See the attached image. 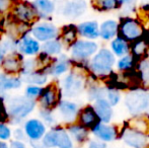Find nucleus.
Here are the masks:
<instances>
[{
	"mask_svg": "<svg viewBox=\"0 0 149 148\" xmlns=\"http://www.w3.org/2000/svg\"><path fill=\"white\" fill-rule=\"evenodd\" d=\"M112 50L102 48L95 53L89 63V69L97 77H108L116 64V58Z\"/></svg>",
	"mask_w": 149,
	"mask_h": 148,
	"instance_id": "1",
	"label": "nucleus"
},
{
	"mask_svg": "<svg viewBox=\"0 0 149 148\" xmlns=\"http://www.w3.org/2000/svg\"><path fill=\"white\" fill-rule=\"evenodd\" d=\"M125 106L132 116L149 114V92L133 89L126 95Z\"/></svg>",
	"mask_w": 149,
	"mask_h": 148,
	"instance_id": "2",
	"label": "nucleus"
},
{
	"mask_svg": "<svg viewBox=\"0 0 149 148\" xmlns=\"http://www.w3.org/2000/svg\"><path fill=\"white\" fill-rule=\"evenodd\" d=\"M118 36L122 37L129 43H133L144 37V28L140 20L126 16L121 18L119 22Z\"/></svg>",
	"mask_w": 149,
	"mask_h": 148,
	"instance_id": "3",
	"label": "nucleus"
},
{
	"mask_svg": "<svg viewBox=\"0 0 149 148\" xmlns=\"http://www.w3.org/2000/svg\"><path fill=\"white\" fill-rule=\"evenodd\" d=\"M35 108V103L28 97H15L8 101V114L14 120L26 118Z\"/></svg>",
	"mask_w": 149,
	"mask_h": 148,
	"instance_id": "4",
	"label": "nucleus"
},
{
	"mask_svg": "<svg viewBox=\"0 0 149 148\" xmlns=\"http://www.w3.org/2000/svg\"><path fill=\"white\" fill-rule=\"evenodd\" d=\"M120 138L131 148H147L149 145V135L132 128L129 125H126L120 132Z\"/></svg>",
	"mask_w": 149,
	"mask_h": 148,
	"instance_id": "5",
	"label": "nucleus"
},
{
	"mask_svg": "<svg viewBox=\"0 0 149 148\" xmlns=\"http://www.w3.org/2000/svg\"><path fill=\"white\" fill-rule=\"evenodd\" d=\"M43 144L49 148H73V143L69 134L64 129H54L44 136Z\"/></svg>",
	"mask_w": 149,
	"mask_h": 148,
	"instance_id": "6",
	"label": "nucleus"
},
{
	"mask_svg": "<svg viewBox=\"0 0 149 148\" xmlns=\"http://www.w3.org/2000/svg\"><path fill=\"white\" fill-rule=\"evenodd\" d=\"M98 50V46L95 42L87 41V40H79L76 41L71 47L72 57L76 60H85L89 57L95 55Z\"/></svg>",
	"mask_w": 149,
	"mask_h": 148,
	"instance_id": "7",
	"label": "nucleus"
},
{
	"mask_svg": "<svg viewBox=\"0 0 149 148\" xmlns=\"http://www.w3.org/2000/svg\"><path fill=\"white\" fill-rule=\"evenodd\" d=\"M84 88V77L82 75L71 72L63 80V92L66 97H73L81 93Z\"/></svg>",
	"mask_w": 149,
	"mask_h": 148,
	"instance_id": "8",
	"label": "nucleus"
},
{
	"mask_svg": "<svg viewBox=\"0 0 149 148\" xmlns=\"http://www.w3.org/2000/svg\"><path fill=\"white\" fill-rule=\"evenodd\" d=\"M37 10L28 2H19L13 8V15L22 24H31L37 17Z\"/></svg>",
	"mask_w": 149,
	"mask_h": 148,
	"instance_id": "9",
	"label": "nucleus"
},
{
	"mask_svg": "<svg viewBox=\"0 0 149 148\" xmlns=\"http://www.w3.org/2000/svg\"><path fill=\"white\" fill-rule=\"evenodd\" d=\"M92 133L97 139L104 142H112L115 139L118 138L120 135V132L118 131V128L113 125H108L107 123L100 122L93 129Z\"/></svg>",
	"mask_w": 149,
	"mask_h": 148,
	"instance_id": "10",
	"label": "nucleus"
},
{
	"mask_svg": "<svg viewBox=\"0 0 149 148\" xmlns=\"http://www.w3.org/2000/svg\"><path fill=\"white\" fill-rule=\"evenodd\" d=\"M87 4L85 0H69L62 7V13L66 17L77 18L86 11Z\"/></svg>",
	"mask_w": 149,
	"mask_h": 148,
	"instance_id": "11",
	"label": "nucleus"
},
{
	"mask_svg": "<svg viewBox=\"0 0 149 148\" xmlns=\"http://www.w3.org/2000/svg\"><path fill=\"white\" fill-rule=\"evenodd\" d=\"M33 37L39 41L47 42L50 40H54L58 36V30L55 26L48 22H44L39 26H35L31 31Z\"/></svg>",
	"mask_w": 149,
	"mask_h": 148,
	"instance_id": "12",
	"label": "nucleus"
},
{
	"mask_svg": "<svg viewBox=\"0 0 149 148\" xmlns=\"http://www.w3.org/2000/svg\"><path fill=\"white\" fill-rule=\"evenodd\" d=\"M93 108L97 114L98 118H100V122L109 124L112 121L113 114H114L113 106L107 99V97H102V99H98L94 101Z\"/></svg>",
	"mask_w": 149,
	"mask_h": 148,
	"instance_id": "13",
	"label": "nucleus"
},
{
	"mask_svg": "<svg viewBox=\"0 0 149 148\" xmlns=\"http://www.w3.org/2000/svg\"><path fill=\"white\" fill-rule=\"evenodd\" d=\"M100 122L93 107H85L79 114V124L87 129H93Z\"/></svg>",
	"mask_w": 149,
	"mask_h": 148,
	"instance_id": "14",
	"label": "nucleus"
},
{
	"mask_svg": "<svg viewBox=\"0 0 149 148\" xmlns=\"http://www.w3.org/2000/svg\"><path fill=\"white\" fill-rule=\"evenodd\" d=\"M119 35V22L115 19H107L100 26V37L104 41L115 39Z\"/></svg>",
	"mask_w": 149,
	"mask_h": 148,
	"instance_id": "15",
	"label": "nucleus"
},
{
	"mask_svg": "<svg viewBox=\"0 0 149 148\" xmlns=\"http://www.w3.org/2000/svg\"><path fill=\"white\" fill-rule=\"evenodd\" d=\"M77 31L80 36L88 40H95L100 37V26L95 20L81 22L77 26Z\"/></svg>",
	"mask_w": 149,
	"mask_h": 148,
	"instance_id": "16",
	"label": "nucleus"
},
{
	"mask_svg": "<svg viewBox=\"0 0 149 148\" xmlns=\"http://www.w3.org/2000/svg\"><path fill=\"white\" fill-rule=\"evenodd\" d=\"M131 54L136 58L137 61L146 59V56H148L149 54V41L143 37L131 43Z\"/></svg>",
	"mask_w": 149,
	"mask_h": 148,
	"instance_id": "17",
	"label": "nucleus"
},
{
	"mask_svg": "<svg viewBox=\"0 0 149 148\" xmlns=\"http://www.w3.org/2000/svg\"><path fill=\"white\" fill-rule=\"evenodd\" d=\"M24 128H26V135L30 137L31 140H39V139H41L44 136L46 131L43 123L39 120H36V119L28 121Z\"/></svg>",
	"mask_w": 149,
	"mask_h": 148,
	"instance_id": "18",
	"label": "nucleus"
},
{
	"mask_svg": "<svg viewBox=\"0 0 149 148\" xmlns=\"http://www.w3.org/2000/svg\"><path fill=\"white\" fill-rule=\"evenodd\" d=\"M58 101V90L55 85H49L42 93L41 103L45 110H50L56 106Z\"/></svg>",
	"mask_w": 149,
	"mask_h": 148,
	"instance_id": "19",
	"label": "nucleus"
},
{
	"mask_svg": "<svg viewBox=\"0 0 149 148\" xmlns=\"http://www.w3.org/2000/svg\"><path fill=\"white\" fill-rule=\"evenodd\" d=\"M111 49L115 55L121 58L131 53V44H129V42L126 41L122 37L117 36L115 39L112 40Z\"/></svg>",
	"mask_w": 149,
	"mask_h": 148,
	"instance_id": "20",
	"label": "nucleus"
},
{
	"mask_svg": "<svg viewBox=\"0 0 149 148\" xmlns=\"http://www.w3.org/2000/svg\"><path fill=\"white\" fill-rule=\"evenodd\" d=\"M59 111L63 118L68 122L73 121L78 114V106L69 101H61L59 104Z\"/></svg>",
	"mask_w": 149,
	"mask_h": 148,
	"instance_id": "21",
	"label": "nucleus"
},
{
	"mask_svg": "<svg viewBox=\"0 0 149 148\" xmlns=\"http://www.w3.org/2000/svg\"><path fill=\"white\" fill-rule=\"evenodd\" d=\"M18 49L22 53L26 54V55H33L37 54L40 50V44L38 41L31 37H24L20 40L18 44Z\"/></svg>",
	"mask_w": 149,
	"mask_h": 148,
	"instance_id": "22",
	"label": "nucleus"
},
{
	"mask_svg": "<svg viewBox=\"0 0 149 148\" xmlns=\"http://www.w3.org/2000/svg\"><path fill=\"white\" fill-rule=\"evenodd\" d=\"M38 14L42 17H48L50 14L53 13L55 6L51 0H35L33 3Z\"/></svg>",
	"mask_w": 149,
	"mask_h": 148,
	"instance_id": "23",
	"label": "nucleus"
},
{
	"mask_svg": "<svg viewBox=\"0 0 149 148\" xmlns=\"http://www.w3.org/2000/svg\"><path fill=\"white\" fill-rule=\"evenodd\" d=\"M68 130L70 135L73 137V139L78 143L85 142L88 138V129L80 124L72 125V126L69 127Z\"/></svg>",
	"mask_w": 149,
	"mask_h": 148,
	"instance_id": "24",
	"label": "nucleus"
},
{
	"mask_svg": "<svg viewBox=\"0 0 149 148\" xmlns=\"http://www.w3.org/2000/svg\"><path fill=\"white\" fill-rule=\"evenodd\" d=\"M22 84V81L16 77H7L0 74V95L4 94V91L7 89L17 88Z\"/></svg>",
	"mask_w": 149,
	"mask_h": 148,
	"instance_id": "25",
	"label": "nucleus"
},
{
	"mask_svg": "<svg viewBox=\"0 0 149 148\" xmlns=\"http://www.w3.org/2000/svg\"><path fill=\"white\" fill-rule=\"evenodd\" d=\"M91 5L97 11H112L119 8L117 0H91Z\"/></svg>",
	"mask_w": 149,
	"mask_h": 148,
	"instance_id": "26",
	"label": "nucleus"
},
{
	"mask_svg": "<svg viewBox=\"0 0 149 148\" xmlns=\"http://www.w3.org/2000/svg\"><path fill=\"white\" fill-rule=\"evenodd\" d=\"M22 66V60L17 55H8L5 59L3 60V67L5 69V71L10 72V73H14L17 72L20 69Z\"/></svg>",
	"mask_w": 149,
	"mask_h": 148,
	"instance_id": "27",
	"label": "nucleus"
},
{
	"mask_svg": "<svg viewBox=\"0 0 149 148\" xmlns=\"http://www.w3.org/2000/svg\"><path fill=\"white\" fill-rule=\"evenodd\" d=\"M128 125L130 127H132V128L136 129V130L141 131V132L149 135V121L144 118L143 115H141V116H133V119L130 120Z\"/></svg>",
	"mask_w": 149,
	"mask_h": 148,
	"instance_id": "28",
	"label": "nucleus"
},
{
	"mask_svg": "<svg viewBox=\"0 0 149 148\" xmlns=\"http://www.w3.org/2000/svg\"><path fill=\"white\" fill-rule=\"evenodd\" d=\"M136 62H137L136 58L130 53L120 58V60L117 62V68L122 72L130 71V70H133L135 68Z\"/></svg>",
	"mask_w": 149,
	"mask_h": 148,
	"instance_id": "29",
	"label": "nucleus"
},
{
	"mask_svg": "<svg viewBox=\"0 0 149 148\" xmlns=\"http://www.w3.org/2000/svg\"><path fill=\"white\" fill-rule=\"evenodd\" d=\"M62 50V44L57 40L47 41L43 46V51L46 55H57Z\"/></svg>",
	"mask_w": 149,
	"mask_h": 148,
	"instance_id": "30",
	"label": "nucleus"
},
{
	"mask_svg": "<svg viewBox=\"0 0 149 148\" xmlns=\"http://www.w3.org/2000/svg\"><path fill=\"white\" fill-rule=\"evenodd\" d=\"M78 34L77 28L74 26H65L63 28L62 33V39L64 41V43L68 44V45H73L76 42V37Z\"/></svg>",
	"mask_w": 149,
	"mask_h": 148,
	"instance_id": "31",
	"label": "nucleus"
},
{
	"mask_svg": "<svg viewBox=\"0 0 149 148\" xmlns=\"http://www.w3.org/2000/svg\"><path fill=\"white\" fill-rule=\"evenodd\" d=\"M24 81L28 83H33V84H44L47 81V76L45 74L39 73V72H28L24 73L22 76Z\"/></svg>",
	"mask_w": 149,
	"mask_h": 148,
	"instance_id": "32",
	"label": "nucleus"
},
{
	"mask_svg": "<svg viewBox=\"0 0 149 148\" xmlns=\"http://www.w3.org/2000/svg\"><path fill=\"white\" fill-rule=\"evenodd\" d=\"M138 73L140 75L142 83H149V60L143 59L139 62Z\"/></svg>",
	"mask_w": 149,
	"mask_h": 148,
	"instance_id": "33",
	"label": "nucleus"
},
{
	"mask_svg": "<svg viewBox=\"0 0 149 148\" xmlns=\"http://www.w3.org/2000/svg\"><path fill=\"white\" fill-rule=\"evenodd\" d=\"M68 69H69V61L67 59H65V58L64 59L61 58V59H59L56 62L55 65L52 67L51 73L54 75H61L65 73Z\"/></svg>",
	"mask_w": 149,
	"mask_h": 148,
	"instance_id": "34",
	"label": "nucleus"
},
{
	"mask_svg": "<svg viewBox=\"0 0 149 148\" xmlns=\"http://www.w3.org/2000/svg\"><path fill=\"white\" fill-rule=\"evenodd\" d=\"M107 91L104 88L100 86H95V87H92V88L89 89V92H88V97L90 101H96L98 99H102V97H107Z\"/></svg>",
	"mask_w": 149,
	"mask_h": 148,
	"instance_id": "35",
	"label": "nucleus"
},
{
	"mask_svg": "<svg viewBox=\"0 0 149 148\" xmlns=\"http://www.w3.org/2000/svg\"><path fill=\"white\" fill-rule=\"evenodd\" d=\"M107 99L110 101L111 105L114 107V106H117L121 101V93L119 92L118 89L116 88H111L108 89L107 91Z\"/></svg>",
	"mask_w": 149,
	"mask_h": 148,
	"instance_id": "36",
	"label": "nucleus"
},
{
	"mask_svg": "<svg viewBox=\"0 0 149 148\" xmlns=\"http://www.w3.org/2000/svg\"><path fill=\"white\" fill-rule=\"evenodd\" d=\"M44 89L39 86H28L26 88V97L33 99V97H37L39 95H42Z\"/></svg>",
	"mask_w": 149,
	"mask_h": 148,
	"instance_id": "37",
	"label": "nucleus"
},
{
	"mask_svg": "<svg viewBox=\"0 0 149 148\" xmlns=\"http://www.w3.org/2000/svg\"><path fill=\"white\" fill-rule=\"evenodd\" d=\"M10 138V130L6 125L0 123V139L1 140H7Z\"/></svg>",
	"mask_w": 149,
	"mask_h": 148,
	"instance_id": "38",
	"label": "nucleus"
},
{
	"mask_svg": "<svg viewBox=\"0 0 149 148\" xmlns=\"http://www.w3.org/2000/svg\"><path fill=\"white\" fill-rule=\"evenodd\" d=\"M88 148H107V142L100 140V139L91 140L88 143Z\"/></svg>",
	"mask_w": 149,
	"mask_h": 148,
	"instance_id": "39",
	"label": "nucleus"
},
{
	"mask_svg": "<svg viewBox=\"0 0 149 148\" xmlns=\"http://www.w3.org/2000/svg\"><path fill=\"white\" fill-rule=\"evenodd\" d=\"M119 4V8L122 6H125V7H130L135 3L136 0H117Z\"/></svg>",
	"mask_w": 149,
	"mask_h": 148,
	"instance_id": "40",
	"label": "nucleus"
},
{
	"mask_svg": "<svg viewBox=\"0 0 149 148\" xmlns=\"http://www.w3.org/2000/svg\"><path fill=\"white\" fill-rule=\"evenodd\" d=\"M42 117H43V119L47 123H52V122H53V118H52L49 110H45L44 112H42Z\"/></svg>",
	"mask_w": 149,
	"mask_h": 148,
	"instance_id": "41",
	"label": "nucleus"
},
{
	"mask_svg": "<svg viewBox=\"0 0 149 148\" xmlns=\"http://www.w3.org/2000/svg\"><path fill=\"white\" fill-rule=\"evenodd\" d=\"M10 0H0V12H3L9 7Z\"/></svg>",
	"mask_w": 149,
	"mask_h": 148,
	"instance_id": "42",
	"label": "nucleus"
},
{
	"mask_svg": "<svg viewBox=\"0 0 149 148\" xmlns=\"http://www.w3.org/2000/svg\"><path fill=\"white\" fill-rule=\"evenodd\" d=\"M10 148H26L24 144L20 141H13L10 144Z\"/></svg>",
	"mask_w": 149,
	"mask_h": 148,
	"instance_id": "43",
	"label": "nucleus"
},
{
	"mask_svg": "<svg viewBox=\"0 0 149 148\" xmlns=\"http://www.w3.org/2000/svg\"><path fill=\"white\" fill-rule=\"evenodd\" d=\"M5 48H4L3 45H0V63L3 61V58H4V55H5Z\"/></svg>",
	"mask_w": 149,
	"mask_h": 148,
	"instance_id": "44",
	"label": "nucleus"
},
{
	"mask_svg": "<svg viewBox=\"0 0 149 148\" xmlns=\"http://www.w3.org/2000/svg\"><path fill=\"white\" fill-rule=\"evenodd\" d=\"M5 113H4V110H3V107L2 105L0 104V121H4L5 120Z\"/></svg>",
	"mask_w": 149,
	"mask_h": 148,
	"instance_id": "45",
	"label": "nucleus"
},
{
	"mask_svg": "<svg viewBox=\"0 0 149 148\" xmlns=\"http://www.w3.org/2000/svg\"><path fill=\"white\" fill-rule=\"evenodd\" d=\"M33 148H49V147L45 146L44 144H35V143L33 144Z\"/></svg>",
	"mask_w": 149,
	"mask_h": 148,
	"instance_id": "46",
	"label": "nucleus"
},
{
	"mask_svg": "<svg viewBox=\"0 0 149 148\" xmlns=\"http://www.w3.org/2000/svg\"><path fill=\"white\" fill-rule=\"evenodd\" d=\"M0 148H8L7 144L4 142H0Z\"/></svg>",
	"mask_w": 149,
	"mask_h": 148,
	"instance_id": "47",
	"label": "nucleus"
},
{
	"mask_svg": "<svg viewBox=\"0 0 149 148\" xmlns=\"http://www.w3.org/2000/svg\"><path fill=\"white\" fill-rule=\"evenodd\" d=\"M15 133H16V134H15V136H16V137L19 136V134H17V132H16V131H15ZM20 137H22V138H24V135H22V133L20 134Z\"/></svg>",
	"mask_w": 149,
	"mask_h": 148,
	"instance_id": "48",
	"label": "nucleus"
}]
</instances>
